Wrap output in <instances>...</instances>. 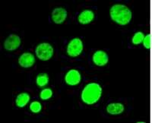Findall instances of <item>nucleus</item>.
<instances>
[{
	"mask_svg": "<svg viewBox=\"0 0 152 123\" xmlns=\"http://www.w3.org/2000/svg\"><path fill=\"white\" fill-rule=\"evenodd\" d=\"M110 17L119 25H126L132 19V12L127 6L121 4L113 5L110 9Z\"/></svg>",
	"mask_w": 152,
	"mask_h": 123,
	"instance_id": "nucleus-1",
	"label": "nucleus"
},
{
	"mask_svg": "<svg viewBox=\"0 0 152 123\" xmlns=\"http://www.w3.org/2000/svg\"><path fill=\"white\" fill-rule=\"evenodd\" d=\"M102 88L97 83H90L85 86L81 93V99L85 103L92 105L97 103L101 97Z\"/></svg>",
	"mask_w": 152,
	"mask_h": 123,
	"instance_id": "nucleus-2",
	"label": "nucleus"
},
{
	"mask_svg": "<svg viewBox=\"0 0 152 123\" xmlns=\"http://www.w3.org/2000/svg\"><path fill=\"white\" fill-rule=\"evenodd\" d=\"M36 55L40 60L47 61L52 58L53 55V48L50 44L43 43L36 47Z\"/></svg>",
	"mask_w": 152,
	"mask_h": 123,
	"instance_id": "nucleus-3",
	"label": "nucleus"
},
{
	"mask_svg": "<svg viewBox=\"0 0 152 123\" xmlns=\"http://www.w3.org/2000/svg\"><path fill=\"white\" fill-rule=\"evenodd\" d=\"M83 50V44L81 39L74 38L69 42L67 47V53L72 57L79 56Z\"/></svg>",
	"mask_w": 152,
	"mask_h": 123,
	"instance_id": "nucleus-4",
	"label": "nucleus"
},
{
	"mask_svg": "<svg viewBox=\"0 0 152 123\" xmlns=\"http://www.w3.org/2000/svg\"><path fill=\"white\" fill-rule=\"evenodd\" d=\"M21 38L16 34H11L4 42V47L6 50L13 51L21 45Z\"/></svg>",
	"mask_w": 152,
	"mask_h": 123,
	"instance_id": "nucleus-5",
	"label": "nucleus"
},
{
	"mask_svg": "<svg viewBox=\"0 0 152 123\" xmlns=\"http://www.w3.org/2000/svg\"><path fill=\"white\" fill-rule=\"evenodd\" d=\"M81 79V74L75 69H72L67 72L65 76V81L66 84L70 86H75L80 83Z\"/></svg>",
	"mask_w": 152,
	"mask_h": 123,
	"instance_id": "nucleus-6",
	"label": "nucleus"
},
{
	"mask_svg": "<svg viewBox=\"0 0 152 123\" xmlns=\"http://www.w3.org/2000/svg\"><path fill=\"white\" fill-rule=\"evenodd\" d=\"M67 17V11L63 8H56L52 12V20L55 24H62Z\"/></svg>",
	"mask_w": 152,
	"mask_h": 123,
	"instance_id": "nucleus-7",
	"label": "nucleus"
},
{
	"mask_svg": "<svg viewBox=\"0 0 152 123\" xmlns=\"http://www.w3.org/2000/svg\"><path fill=\"white\" fill-rule=\"evenodd\" d=\"M35 63V57L30 52H24L18 59L19 65L23 68H30Z\"/></svg>",
	"mask_w": 152,
	"mask_h": 123,
	"instance_id": "nucleus-8",
	"label": "nucleus"
},
{
	"mask_svg": "<svg viewBox=\"0 0 152 123\" xmlns=\"http://www.w3.org/2000/svg\"><path fill=\"white\" fill-rule=\"evenodd\" d=\"M109 58L104 51L98 50L95 52L93 55V62L95 65L98 66H104L107 64Z\"/></svg>",
	"mask_w": 152,
	"mask_h": 123,
	"instance_id": "nucleus-9",
	"label": "nucleus"
},
{
	"mask_svg": "<svg viewBox=\"0 0 152 123\" xmlns=\"http://www.w3.org/2000/svg\"><path fill=\"white\" fill-rule=\"evenodd\" d=\"M94 18V13L91 10H84L78 17V20L81 24H87L91 22Z\"/></svg>",
	"mask_w": 152,
	"mask_h": 123,
	"instance_id": "nucleus-10",
	"label": "nucleus"
},
{
	"mask_svg": "<svg viewBox=\"0 0 152 123\" xmlns=\"http://www.w3.org/2000/svg\"><path fill=\"white\" fill-rule=\"evenodd\" d=\"M124 106L120 103H113L109 104L107 107V113L111 115H118L124 111Z\"/></svg>",
	"mask_w": 152,
	"mask_h": 123,
	"instance_id": "nucleus-11",
	"label": "nucleus"
},
{
	"mask_svg": "<svg viewBox=\"0 0 152 123\" xmlns=\"http://www.w3.org/2000/svg\"><path fill=\"white\" fill-rule=\"evenodd\" d=\"M30 100V95L28 93H21L18 94L16 98L15 103L18 107H24Z\"/></svg>",
	"mask_w": 152,
	"mask_h": 123,
	"instance_id": "nucleus-12",
	"label": "nucleus"
},
{
	"mask_svg": "<svg viewBox=\"0 0 152 123\" xmlns=\"http://www.w3.org/2000/svg\"><path fill=\"white\" fill-rule=\"evenodd\" d=\"M36 83L39 87H44L49 83V76L46 73H41L37 76Z\"/></svg>",
	"mask_w": 152,
	"mask_h": 123,
	"instance_id": "nucleus-13",
	"label": "nucleus"
},
{
	"mask_svg": "<svg viewBox=\"0 0 152 123\" xmlns=\"http://www.w3.org/2000/svg\"><path fill=\"white\" fill-rule=\"evenodd\" d=\"M144 38H145V36H144V33L142 32H137L132 37V42L133 44L135 45H138V44H141L142 42H143Z\"/></svg>",
	"mask_w": 152,
	"mask_h": 123,
	"instance_id": "nucleus-14",
	"label": "nucleus"
},
{
	"mask_svg": "<svg viewBox=\"0 0 152 123\" xmlns=\"http://www.w3.org/2000/svg\"><path fill=\"white\" fill-rule=\"evenodd\" d=\"M53 96V91L50 88H45L43 89L40 94V97L42 100H49L50 98H51V97Z\"/></svg>",
	"mask_w": 152,
	"mask_h": 123,
	"instance_id": "nucleus-15",
	"label": "nucleus"
},
{
	"mask_svg": "<svg viewBox=\"0 0 152 123\" xmlns=\"http://www.w3.org/2000/svg\"><path fill=\"white\" fill-rule=\"evenodd\" d=\"M42 109V106L40 102H37V101H34L31 103V106H30V109L32 113H37L39 112H40Z\"/></svg>",
	"mask_w": 152,
	"mask_h": 123,
	"instance_id": "nucleus-16",
	"label": "nucleus"
},
{
	"mask_svg": "<svg viewBox=\"0 0 152 123\" xmlns=\"http://www.w3.org/2000/svg\"><path fill=\"white\" fill-rule=\"evenodd\" d=\"M143 45L145 48L150 49L151 48V35L148 34L147 36H145L143 40Z\"/></svg>",
	"mask_w": 152,
	"mask_h": 123,
	"instance_id": "nucleus-17",
	"label": "nucleus"
}]
</instances>
